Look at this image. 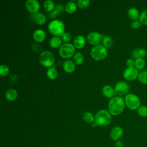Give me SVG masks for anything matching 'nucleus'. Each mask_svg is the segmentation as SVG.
<instances>
[{
  "mask_svg": "<svg viewBox=\"0 0 147 147\" xmlns=\"http://www.w3.org/2000/svg\"><path fill=\"white\" fill-rule=\"evenodd\" d=\"M124 142L121 140H118L115 142V147H124Z\"/></svg>",
  "mask_w": 147,
  "mask_h": 147,
  "instance_id": "39",
  "label": "nucleus"
},
{
  "mask_svg": "<svg viewBox=\"0 0 147 147\" xmlns=\"http://www.w3.org/2000/svg\"><path fill=\"white\" fill-rule=\"evenodd\" d=\"M91 126H92V127H96V126H98V124L96 123V122L94 121L91 123Z\"/></svg>",
  "mask_w": 147,
  "mask_h": 147,
  "instance_id": "40",
  "label": "nucleus"
},
{
  "mask_svg": "<svg viewBox=\"0 0 147 147\" xmlns=\"http://www.w3.org/2000/svg\"><path fill=\"white\" fill-rule=\"evenodd\" d=\"M130 90V85L125 81H119L117 82L114 86L115 94L118 96H122L126 95Z\"/></svg>",
  "mask_w": 147,
  "mask_h": 147,
  "instance_id": "8",
  "label": "nucleus"
},
{
  "mask_svg": "<svg viewBox=\"0 0 147 147\" xmlns=\"http://www.w3.org/2000/svg\"><path fill=\"white\" fill-rule=\"evenodd\" d=\"M90 53L94 59L96 60H102L106 57L107 52L106 48L103 45L99 44L92 48Z\"/></svg>",
  "mask_w": 147,
  "mask_h": 147,
  "instance_id": "5",
  "label": "nucleus"
},
{
  "mask_svg": "<svg viewBox=\"0 0 147 147\" xmlns=\"http://www.w3.org/2000/svg\"><path fill=\"white\" fill-rule=\"evenodd\" d=\"M127 16L128 17L133 20H138L139 19V17L140 15V13L139 12V10L134 7H130L127 10Z\"/></svg>",
  "mask_w": 147,
  "mask_h": 147,
  "instance_id": "15",
  "label": "nucleus"
},
{
  "mask_svg": "<svg viewBox=\"0 0 147 147\" xmlns=\"http://www.w3.org/2000/svg\"><path fill=\"white\" fill-rule=\"evenodd\" d=\"M125 99L120 96L113 97L108 104L109 111L113 115H118L121 114L125 107Z\"/></svg>",
  "mask_w": 147,
  "mask_h": 147,
  "instance_id": "1",
  "label": "nucleus"
},
{
  "mask_svg": "<svg viewBox=\"0 0 147 147\" xmlns=\"http://www.w3.org/2000/svg\"><path fill=\"white\" fill-rule=\"evenodd\" d=\"M87 39L90 44L97 45H99V44L102 40L103 36L98 32H91L88 34Z\"/></svg>",
  "mask_w": 147,
  "mask_h": 147,
  "instance_id": "10",
  "label": "nucleus"
},
{
  "mask_svg": "<svg viewBox=\"0 0 147 147\" xmlns=\"http://www.w3.org/2000/svg\"><path fill=\"white\" fill-rule=\"evenodd\" d=\"M123 134V129L119 126H117L114 127L110 131V136L112 140L114 141H117L120 140V138L122 137Z\"/></svg>",
  "mask_w": 147,
  "mask_h": 147,
  "instance_id": "11",
  "label": "nucleus"
},
{
  "mask_svg": "<svg viewBox=\"0 0 147 147\" xmlns=\"http://www.w3.org/2000/svg\"><path fill=\"white\" fill-rule=\"evenodd\" d=\"M112 119V115L106 110L102 109L95 115V121L98 126H105L110 124Z\"/></svg>",
  "mask_w": 147,
  "mask_h": 147,
  "instance_id": "2",
  "label": "nucleus"
},
{
  "mask_svg": "<svg viewBox=\"0 0 147 147\" xmlns=\"http://www.w3.org/2000/svg\"><path fill=\"white\" fill-rule=\"evenodd\" d=\"M46 37L45 32L42 29H37L33 33V38L36 42H42Z\"/></svg>",
  "mask_w": 147,
  "mask_h": 147,
  "instance_id": "14",
  "label": "nucleus"
},
{
  "mask_svg": "<svg viewBox=\"0 0 147 147\" xmlns=\"http://www.w3.org/2000/svg\"><path fill=\"white\" fill-rule=\"evenodd\" d=\"M73 60H74V63L76 64H78V65H80L83 62V60H84V58H83V55L80 53V52H76L74 55V56H73Z\"/></svg>",
  "mask_w": 147,
  "mask_h": 147,
  "instance_id": "27",
  "label": "nucleus"
},
{
  "mask_svg": "<svg viewBox=\"0 0 147 147\" xmlns=\"http://www.w3.org/2000/svg\"><path fill=\"white\" fill-rule=\"evenodd\" d=\"M44 7L47 11H52L55 8V3L53 1L47 0L44 2Z\"/></svg>",
  "mask_w": 147,
  "mask_h": 147,
  "instance_id": "30",
  "label": "nucleus"
},
{
  "mask_svg": "<svg viewBox=\"0 0 147 147\" xmlns=\"http://www.w3.org/2000/svg\"><path fill=\"white\" fill-rule=\"evenodd\" d=\"M35 21L38 25H43L46 21V17L44 14L41 13H38L35 16Z\"/></svg>",
  "mask_w": 147,
  "mask_h": 147,
  "instance_id": "26",
  "label": "nucleus"
},
{
  "mask_svg": "<svg viewBox=\"0 0 147 147\" xmlns=\"http://www.w3.org/2000/svg\"><path fill=\"white\" fill-rule=\"evenodd\" d=\"M138 20L142 25L145 26L147 25V9L144 10L140 13Z\"/></svg>",
  "mask_w": 147,
  "mask_h": 147,
  "instance_id": "29",
  "label": "nucleus"
},
{
  "mask_svg": "<svg viewBox=\"0 0 147 147\" xmlns=\"http://www.w3.org/2000/svg\"><path fill=\"white\" fill-rule=\"evenodd\" d=\"M125 103L126 107L131 110H137L141 105L139 96L134 94L129 93L125 97Z\"/></svg>",
  "mask_w": 147,
  "mask_h": 147,
  "instance_id": "4",
  "label": "nucleus"
},
{
  "mask_svg": "<svg viewBox=\"0 0 147 147\" xmlns=\"http://www.w3.org/2000/svg\"><path fill=\"white\" fill-rule=\"evenodd\" d=\"M138 115L141 117H147V106L145 105H141L137 110Z\"/></svg>",
  "mask_w": 147,
  "mask_h": 147,
  "instance_id": "28",
  "label": "nucleus"
},
{
  "mask_svg": "<svg viewBox=\"0 0 147 147\" xmlns=\"http://www.w3.org/2000/svg\"><path fill=\"white\" fill-rule=\"evenodd\" d=\"M64 10V7L62 5H57L56 7H55V10L53 11V12L54 13H56V16L57 14H59V13L60 14L61 13H62Z\"/></svg>",
  "mask_w": 147,
  "mask_h": 147,
  "instance_id": "36",
  "label": "nucleus"
},
{
  "mask_svg": "<svg viewBox=\"0 0 147 147\" xmlns=\"http://www.w3.org/2000/svg\"><path fill=\"white\" fill-rule=\"evenodd\" d=\"M26 9L30 13H34L38 11L40 9V3L36 0H28L25 2Z\"/></svg>",
  "mask_w": 147,
  "mask_h": 147,
  "instance_id": "12",
  "label": "nucleus"
},
{
  "mask_svg": "<svg viewBox=\"0 0 147 147\" xmlns=\"http://www.w3.org/2000/svg\"><path fill=\"white\" fill-rule=\"evenodd\" d=\"M137 79L141 83L147 84V70H143L139 72Z\"/></svg>",
  "mask_w": 147,
  "mask_h": 147,
  "instance_id": "24",
  "label": "nucleus"
},
{
  "mask_svg": "<svg viewBox=\"0 0 147 147\" xmlns=\"http://www.w3.org/2000/svg\"><path fill=\"white\" fill-rule=\"evenodd\" d=\"M18 95V93L17 91L14 89H9L6 91L5 93L6 99L9 101H13L14 100Z\"/></svg>",
  "mask_w": 147,
  "mask_h": 147,
  "instance_id": "20",
  "label": "nucleus"
},
{
  "mask_svg": "<svg viewBox=\"0 0 147 147\" xmlns=\"http://www.w3.org/2000/svg\"><path fill=\"white\" fill-rule=\"evenodd\" d=\"M146 64V62L144 58H140L135 60V63H134V67L139 70L142 69Z\"/></svg>",
  "mask_w": 147,
  "mask_h": 147,
  "instance_id": "25",
  "label": "nucleus"
},
{
  "mask_svg": "<svg viewBox=\"0 0 147 147\" xmlns=\"http://www.w3.org/2000/svg\"><path fill=\"white\" fill-rule=\"evenodd\" d=\"M55 56L53 54L48 51L42 52L39 56V61L41 65L46 67H51L55 63Z\"/></svg>",
  "mask_w": 147,
  "mask_h": 147,
  "instance_id": "6",
  "label": "nucleus"
},
{
  "mask_svg": "<svg viewBox=\"0 0 147 147\" xmlns=\"http://www.w3.org/2000/svg\"><path fill=\"white\" fill-rule=\"evenodd\" d=\"M102 94L107 98H112L115 94L114 88L110 85H106L102 88Z\"/></svg>",
  "mask_w": 147,
  "mask_h": 147,
  "instance_id": "17",
  "label": "nucleus"
},
{
  "mask_svg": "<svg viewBox=\"0 0 147 147\" xmlns=\"http://www.w3.org/2000/svg\"><path fill=\"white\" fill-rule=\"evenodd\" d=\"M48 28L49 31L52 34L55 36H61V35L64 32L65 25L61 20H53L49 23Z\"/></svg>",
  "mask_w": 147,
  "mask_h": 147,
  "instance_id": "3",
  "label": "nucleus"
},
{
  "mask_svg": "<svg viewBox=\"0 0 147 147\" xmlns=\"http://www.w3.org/2000/svg\"><path fill=\"white\" fill-rule=\"evenodd\" d=\"M75 47L71 43L66 42L62 44L59 48V52L60 55L63 58H69L75 53Z\"/></svg>",
  "mask_w": 147,
  "mask_h": 147,
  "instance_id": "7",
  "label": "nucleus"
},
{
  "mask_svg": "<svg viewBox=\"0 0 147 147\" xmlns=\"http://www.w3.org/2000/svg\"><path fill=\"white\" fill-rule=\"evenodd\" d=\"M62 40L61 38L59 36H53L49 41V44L51 47L55 48L60 47L61 44Z\"/></svg>",
  "mask_w": 147,
  "mask_h": 147,
  "instance_id": "19",
  "label": "nucleus"
},
{
  "mask_svg": "<svg viewBox=\"0 0 147 147\" xmlns=\"http://www.w3.org/2000/svg\"><path fill=\"white\" fill-rule=\"evenodd\" d=\"M102 43L105 48H110L113 45V40L109 36H104L102 39Z\"/></svg>",
  "mask_w": 147,
  "mask_h": 147,
  "instance_id": "31",
  "label": "nucleus"
},
{
  "mask_svg": "<svg viewBox=\"0 0 147 147\" xmlns=\"http://www.w3.org/2000/svg\"><path fill=\"white\" fill-rule=\"evenodd\" d=\"M31 48L36 52H41L42 51L41 47L40 45H38V44H37L36 43H33L32 44Z\"/></svg>",
  "mask_w": 147,
  "mask_h": 147,
  "instance_id": "37",
  "label": "nucleus"
},
{
  "mask_svg": "<svg viewBox=\"0 0 147 147\" xmlns=\"http://www.w3.org/2000/svg\"><path fill=\"white\" fill-rule=\"evenodd\" d=\"M135 60L132 58L128 59L126 61V65L127 67H134Z\"/></svg>",
  "mask_w": 147,
  "mask_h": 147,
  "instance_id": "38",
  "label": "nucleus"
},
{
  "mask_svg": "<svg viewBox=\"0 0 147 147\" xmlns=\"http://www.w3.org/2000/svg\"><path fill=\"white\" fill-rule=\"evenodd\" d=\"M141 23L140 22V21L138 20H135V21H133L131 22L130 26L131 27L132 29H138L141 26Z\"/></svg>",
  "mask_w": 147,
  "mask_h": 147,
  "instance_id": "35",
  "label": "nucleus"
},
{
  "mask_svg": "<svg viewBox=\"0 0 147 147\" xmlns=\"http://www.w3.org/2000/svg\"><path fill=\"white\" fill-rule=\"evenodd\" d=\"M146 55V51L143 48H137L134 49L131 53V58L136 60L140 58H144Z\"/></svg>",
  "mask_w": 147,
  "mask_h": 147,
  "instance_id": "13",
  "label": "nucleus"
},
{
  "mask_svg": "<svg viewBox=\"0 0 147 147\" xmlns=\"http://www.w3.org/2000/svg\"><path fill=\"white\" fill-rule=\"evenodd\" d=\"M57 71L53 67H50L47 69V75L49 79L53 80L55 79L57 76Z\"/></svg>",
  "mask_w": 147,
  "mask_h": 147,
  "instance_id": "23",
  "label": "nucleus"
},
{
  "mask_svg": "<svg viewBox=\"0 0 147 147\" xmlns=\"http://www.w3.org/2000/svg\"><path fill=\"white\" fill-rule=\"evenodd\" d=\"M9 72V67L5 64H2L0 66V75L1 76H5L8 74Z\"/></svg>",
  "mask_w": 147,
  "mask_h": 147,
  "instance_id": "32",
  "label": "nucleus"
},
{
  "mask_svg": "<svg viewBox=\"0 0 147 147\" xmlns=\"http://www.w3.org/2000/svg\"><path fill=\"white\" fill-rule=\"evenodd\" d=\"M138 70L135 67H127L123 72V78L128 81H133L138 78Z\"/></svg>",
  "mask_w": 147,
  "mask_h": 147,
  "instance_id": "9",
  "label": "nucleus"
},
{
  "mask_svg": "<svg viewBox=\"0 0 147 147\" xmlns=\"http://www.w3.org/2000/svg\"><path fill=\"white\" fill-rule=\"evenodd\" d=\"M89 0H79L78 1V6L80 9H85L90 5Z\"/></svg>",
  "mask_w": 147,
  "mask_h": 147,
  "instance_id": "33",
  "label": "nucleus"
},
{
  "mask_svg": "<svg viewBox=\"0 0 147 147\" xmlns=\"http://www.w3.org/2000/svg\"><path fill=\"white\" fill-rule=\"evenodd\" d=\"M146 57H147V51H146Z\"/></svg>",
  "mask_w": 147,
  "mask_h": 147,
  "instance_id": "41",
  "label": "nucleus"
},
{
  "mask_svg": "<svg viewBox=\"0 0 147 147\" xmlns=\"http://www.w3.org/2000/svg\"><path fill=\"white\" fill-rule=\"evenodd\" d=\"M61 39L62 41L64 42H68L71 39V36L69 33L67 32H64L61 35Z\"/></svg>",
  "mask_w": 147,
  "mask_h": 147,
  "instance_id": "34",
  "label": "nucleus"
},
{
  "mask_svg": "<svg viewBox=\"0 0 147 147\" xmlns=\"http://www.w3.org/2000/svg\"><path fill=\"white\" fill-rule=\"evenodd\" d=\"M77 9V6L75 3L72 1H69L67 3L65 6V11L69 14H72L74 13Z\"/></svg>",
  "mask_w": 147,
  "mask_h": 147,
  "instance_id": "21",
  "label": "nucleus"
},
{
  "mask_svg": "<svg viewBox=\"0 0 147 147\" xmlns=\"http://www.w3.org/2000/svg\"><path fill=\"white\" fill-rule=\"evenodd\" d=\"M83 119L87 123H92L95 121V116L91 113L86 111L83 114Z\"/></svg>",
  "mask_w": 147,
  "mask_h": 147,
  "instance_id": "22",
  "label": "nucleus"
},
{
  "mask_svg": "<svg viewBox=\"0 0 147 147\" xmlns=\"http://www.w3.org/2000/svg\"><path fill=\"white\" fill-rule=\"evenodd\" d=\"M63 67L64 70L68 73L73 72L75 69V63L69 60H66L63 62Z\"/></svg>",
  "mask_w": 147,
  "mask_h": 147,
  "instance_id": "16",
  "label": "nucleus"
},
{
  "mask_svg": "<svg viewBox=\"0 0 147 147\" xmlns=\"http://www.w3.org/2000/svg\"><path fill=\"white\" fill-rule=\"evenodd\" d=\"M74 47L76 48L80 49L84 47L85 45V38L82 35L76 36L74 40Z\"/></svg>",
  "mask_w": 147,
  "mask_h": 147,
  "instance_id": "18",
  "label": "nucleus"
}]
</instances>
